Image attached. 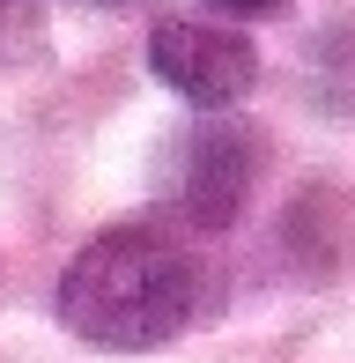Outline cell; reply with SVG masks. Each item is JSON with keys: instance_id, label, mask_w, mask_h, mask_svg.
Segmentation results:
<instances>
[{"instance_id": "6da1fadb", "label": "cell", "mask_w": 355, "mask_h": 363, "mask_svg": "<svg viewBox=\"0 0 355 363\" xmlns=\"http://www.w3.org/2000/svg\"><path fill=\"white\" fill-rule=\"evenodd\" d=\"M192 296H200L192 259L163 230L126 223V230L89 238L67 259V274H59V326L74 341H89V349L141 356V349H163L192 319Z\"/></svg>"}, {"instance_id": "7a4b0ae2", "label": "cell", "mask_w": 355, "mask_h": 363, "mask_svg": "<svg viewBox=\"0 0 355 363\" xmlns=\"http://www.w3.org/2000/svg\"><path fill=\"white\" fill-rule=\"evenodd\" d=\"M149 67L185 104L222 111L260 82V52H252L245 30H222V23H156L149 30Z\"/></svg>"}, {"instance_id": "3957f363", "label": "cell", "mask_w": 355, "mask_h": 363, "mask_svg": "<svg viewBox=\"0 0 355 363\" xmlns=\"http://www.w3.org/2000/svg\"><path fill=\"white\" fill-rule=\"evenodd\" d=\"M245 186H252V134H237V126L192 134V148H185V208H192V223L222 230L245 208Z\"/></svg>"}, {"instance_id": "277c9868", "label": "cell", "mask_w": 355, "mask_h": 363, "mask_svg": "<svg viewBox=\"0 0 355 363\" xmlns=\"http://www.w3.org/2000/svg\"><path fill=\"white\" fill-rule=\"evenodd\" d=\"M215 15H230V23H245V15H281L289 0H207Z\"/></svg>"}, {"instance_id": "5b68a950", "label": "cell", "mask_w": 355, "mask_h": 363, "mask_svg": "<svg viewBox=\"0 0 355 363\" xmlns=\"http://www.w3.org/2000/svg\"><path fill=\"white\" fill-rule=\"evenodd\" d=\"M0 8H15V0H0ZM8 23H15V30H30V15H8ZM8 23H0V30H8ZM0 60H8V45H0Z\"/></svg>"}, {"instance_id": "8992f818", "label": "cell", "mask_w": 355, "mask_h": 363, "mask_svg": "<svg viewBox=\"0 0 355 363\" xmlns=\"http://www.w3.org/2000/svg\"><path fill=\"white\" fill-rule=\"evenodd\" d=\"M89 8H119V0H89Z\"/></svg>"}]
</instances>
